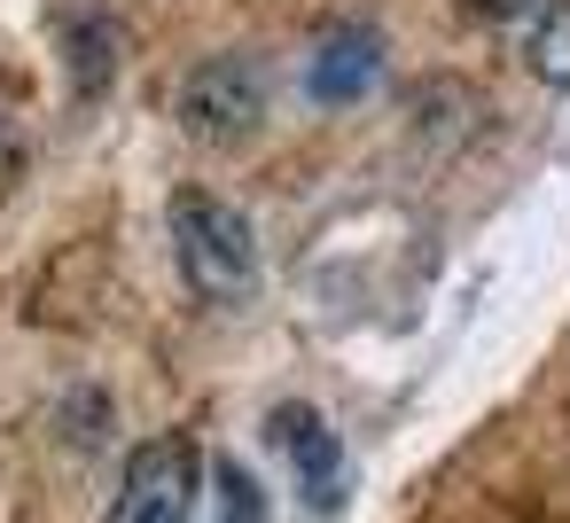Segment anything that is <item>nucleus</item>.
<instances>
[{"label": "nucleus", "mask_w": 570, "mask_h": 523, "mask_svg": "<svg viewBox=\"0 0 570 523\" xmlns=\"http://www.w3.org/2000/svg\"><path fill=\"white\" fill-rule=\"evenodd\" d=\"M204 468L212 461L196 453V437H149V445H134L102 523H196Z\"/></svg>", "instance_id": "nucleus-2"}, {"label": "nucleus", "mask_w": 570, "mask_h": 523, "mask_svg": "<svg viewBox=\"0 0 570 523\" xmlns=\"http://www.w3.org/2000/svg\"><path fill=\"white\" fill-rule=\"evenodd\" d=\"M476 17H492V24H531L539 17V0H469Z\"/></svg>", "instance_id": "nucleus-8"}, {"label": "nucleus", "mask_w": 570, "mask_h": 523, "mask_svg": "<svg viewBox=\"0 0 570 523\" xmlns=\"http://www.w3.org/2000/svg\"><path fill=\"white\" fill-rule=\"evenodd\" d=\"M274 445L289 453V476H297V492L313 507L344 500V445H336V430L313 406H274Z\"/></svg>", "instance_id": "nucleus-4"}, {"label": "nucleus", "mask_w": 570, "mask_h": 523, "mask_svg": "<svg viewBox=\"0 0 570 523\" xmlns=\"http://www.w3.org/2000/svg\"><path fill=\"white\" fill-rule=\"evenodd\" d=\"M383 79V40L367 24H336L313 40V63H305V95L313 102H352Z\"/></svg>", "instance_id": "nucleus-5"}, {"label": "nucleus", "mask_w": 570, "mask_h": 523, "mask_svg": "<svg viewBox=\"0 0 570 523\" xmlns=\"http://www.w3.org/2000/svg\"><path fill=\"white\" fill-rule=\"evenodd\" d=\"M0 157H9V110H0Z\"/></svg>", "instance_id": "nucleus-9"}, {"label": "nucleus", "mask_w": 570, "mask_h": 523, "mask_svg": "<svg viewBox=\"0 0 570 523\" xmlns=\"http://www.w3.org/2000/svg\"><path fill=\"white\" fill-rule=\"evenodd\" d=\"M180 134H196V141H212V149H235V141H250L258 134V118H266V63L258 56H204L188 79H180Z\"/></svg>", "instance_id": "nucleus-3"}, {"label": "nucleus", "mask_w": 570, "mask_h": 523, "mask_svg": "<svg viewBox=\"0 0 570 523\" xmlns=\"http://www.w3.org/2000/svg\"><path fill=\"white\" fill-rule=\"evenodd\" d=\"M196 523H266V492L243 461H212L204 468V507Z\"/></svg>", "instance_id": "nucleus-6"}, {"label": "nucleus", "mask_w": 570, "mask_h": 523, "mask_svg": "<svg viewBox=\"0 0 570 523\" xmlns=\"http://www.w3.org/2000/svg\"><path fill=\"white\" fill-rule=\"evenodd\" d=\"M165 219H173V258H180L188 289H204L212 305H235V297L258 289V235L235 204L188 188V196H173Z\"/></svg>", "instance_id": "nucleus-1"}, {"label": "nucleus", "mask_w": 570, "mask_h": 523, "mask_svg": "<svg viewBox=\"0 0 570 523\" xmlns=\"http://www.w3.org/2000/svg\"><path fill=\"white\" fill-rule=\"evenodd\" d=\"M523 56L547 87H570V0H539V17L523 24Z\"/></svg>", "instance_id": "nucleus-7"}]
</instances>
